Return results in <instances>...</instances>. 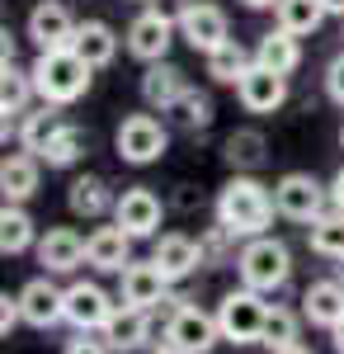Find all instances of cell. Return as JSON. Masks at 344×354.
I'll return each instance as SVG.
<instances>
[{
    "label": "cell",
    "instance_id": "cell-48",
    "mask_svg": "<svg viewBox=\"0 0 344 354\" xmlns=\"http://www.w3.org/2000/svg\"><path fill=\"white\" fill-rule=\"evenodd\" d=\"M340 147H344V128H340Z\"/></svg>",
    "mask_w": 344,
    "mask_h": 354
},
{
    "label": "cell",
    "instance_id": "cell-24",
    "mask_svg": "<svg viewBox=\"0 0 344 354\" xmlns=\"http://www.w3.org/2000/svg\"><path fill=\"white\" fill-rule=\"evenodd\" d=\"M43 185V161L33 151H10L5 165H0V194L5 203H28Z\"/></svg>",
    "mask_w": 344,
    "mask_h": 354
},
{
    "label": "cell",
    "instance_id": "cell-9",
    "mask_svg": "<svg viewBox=\"0 0 344 354\" xmlns=\"http://www.w3.org/2000/svg\"><path fill=\"white\" fill-rule=\"evenodd\" d=\"M175 24H180V38H184L193 53H217L227 38H231V19H227V10L222 5H212V0H184L180 5V15H175Z\"/></svg>",
    "mask_w": 344,
    "mask_h": 354
},
{
    "label": "cell",
    "instance_id": "cell-14",
    "mask_svg": "<svg viewBox=\"0 0 344 354\" xmlns=\"http://www.w3.org/2000/svg\"><path fill=\"white\" fill-rule=\"evenodd\" d=\"M19 312H24V326L33 330H52L66 322V288H57L52 274H38L19 288Z\"/></svg>",
    "mask_w": 344,
    "mask_h": 354
},
{
    "label": "cell",
    "instance_id": "cell-5",
    "mask_svg": "<svg viewBox=\"0 0 344 354\" xmlns=\"http://www.w3.org/2000/svg\"><path fill=\"white\" fill-rule=\"evenodd\" d=\"M274 203H278V218L312 227L321 213H330V185H321L312 170H288L274 185Z\"/></svg>",
    "mask_w": 344,
    "mask_h": 354
},
{
    "label": "cell",
    "instance_id": "cell-31",
    "mask_svg": "<svg viewBox=\"0 0 344 354\" xmlns=\"http://www.w3.org/2000/svg\"><path fill=\"white\" fill-rule=\"evenodd\" d=\"M203 66H208V76H212L217 85H240V76L255 66V53H250L245 43H236V38H227L217 53L203 57Z\"/></svg>",
    "mask_w": 344,
    "mask_h": 354
},
{
    "label": "cell",
    "instance_id": "cell-42",
    "mask_svg": "<svg viewBox=\"0 0 344 354\" xmlns=\"http://www.w3.org/2000/svg\"><path fill=\"white\" fill-rule=\"evenodd\" d=\"M330 345H335V354H344V322L330 330Z\"/></svg>",
    "mask_w": 344,
    "mask_h": 354
},
{
    "label": "cell",
    "instance_id": "cell-25",
    "mask_svg": "<svg viewBox=\"0 0 344 354\" xmlns=\"http://www.w3.org/2000/svg\"><path fill=\"white\" fill-rule=\"evenodd\" d=\"M61 123H66V113L57 109V104H33V109L19 118V128H15V142H19V151H33L38 161H43V151H48V142L61 133Z\"/></svg>",
    "mask_w": 344,
    "mask_h": 354
},
{
    "label": "cell",
    "instance_id": "cell-2",
    "mask_svg": "<svg viewBox=\"0 0 344 354\" xmlns=\"http://www.w3.org/2000/svg\"><path fill=\"white\" fill-rule=\"evenodd\" d=\"M28 71H33L38 100H43V104H57V109L85 100L90 85H95V66H90L85 57H76L71 48H61V53H38Z\"/></svg>",
    "mask_w": 344,
    "mask_h": 354
},
{
    "label": "cell",
    "instance_id": "cell-27",
    "mask_svg": "<svg viewBox=\"0 0 344 354\" xmlns=\"http://www.w3.org/2000/svg\"><path fill=\"white\" fill-rule=\"evenodd\" d=\"M118 43H123V38L113 33V24H104V19H80L71 53L85 57L95 71H104V66H113V57H118Z\"/></svg>",
    "mask_w": 344,
    "mask_h": 354
},
{
    "label": "cell",
    "instance_id": "cell-18",
    "mask_svg": "<svg viewBox=\"0 0 344 354\" xmlns=\"http://www.w3.org/2000/svg\"><path fill=\"white\" fill-rule=\"evenodd\" d=\"M151 312H142V307H123L118 302V312L104 322V330H99V340H104L113 354H137L151 345Z\"/></svg>",
    "mask_w": 344,
    "mask_h": 354
},
{
    "label": "cell",
    "instance_id": "cell-37",
    "mask_svg": "<svg viewBox=\"0 0 344 354\" xmlns=\"http://www.w3.org/2000/svg\"><path fill=\"white\" fill-rule=\"evenodd\" d=\"M325 95L344 109V53H335V57H330V66H325Z\"/></svg>",
    "mask_w": 344,
    "mask_h": 354
},
{
    "label": "cell",
    "instance_id": "cell-36",
    "mask_svg": "<svg viewBox=\"0 0 344 354\" xmlns=\"http://www.w3.org/2000/svg\"><path fill=\"white\" fill-rule=\"evenodd\" d=\"M198 245H203V270H222V265H236V236L217 222V227H208L203 236H198Z\"/></svg>",
    "mask_w": 344,
    "mask_h": 354
},
{
    "label": "cell",
    "instance_id": "cell-43",
    "mask_svg": "<svg viewBox=\"0 0 344 354\" xmlns=\"http://www.w3.org/2000/svg\"><path fill=\"white\" fill-rule=\"evenodd\" d=\"M325 5V15H335V19H344V0H321Z\"/></svg>",
    "mask_w": 344,
    "mask_h": 354
},
{
    "label": "cell",
    "instance_id": "cell-1",
    "mask_svg": "<svg viewBox=\"0 0 344 354\" xmlns=\"http://www.w3.org/2000/svg\"><path fill=\"white\" fill-rule=\"evenodd\" d=\"M212 218L222 222L236 241H255V236H269V227L278 218V203H274V189L255 175H231L217 198H212Z\"/></svg>",
    "mask_w": 344,
    "mask_h": 354
},
{
    "label": "cell",
    "instance_id": "cell-19",
    "mask_svg": "<svg viewBox=\"0 0 344 354\" xmlns=\"http://www.w3.org/2000/svg\"><path fill=\"white\" fill-rule=\"evenodd\" d=\"M184 95H189V76L175 62H151L142 71V104L151 113H170Z\"/></svg>",
    "mask_w": 344,
    "mask_h": 354
},
{
    "label": "cell",
    "instance_id": "cell-34",
    "mask_svg": "<svg viewBox=\"0 0 344 354\" xmlns=\"http://www.w3.org/2000/svg\"><path fill=\"white\" fill-rule=\"evenodd\" d=\"M212 118H217V104H212V95H208V90H193V85H189L184 100L170 109V123H175L180 133H208Z\"/></svg>",
    "mask_w": 344,
    "mask_h": 354
},
{
    "label": "cell",
    "instance_id": "cell-30",
    "mask_svg": "<svg viewBox=\"0 0 344 354\" xmlns=\"http://www.w3.org/2000/svg\"><path fill=\"white\" fill-rule=\"evenodd\" d=\"M302 312H292V307H283V302H274L265 317V335H260V345H265L269 354H283V350H297L302 345Z\"/></svg>",
    "mask_w": 344,
    "mask_h": 354
},
{
    "label": "cell",
    "instance_id": "cell-17",
    "mask_svg": "<svg viewBox=\"0 0 344 354\" xmlns=\"http://www.w3.org/2000/svg\"><path fill=\"white\" fill-rule=\"evenodd\" d=\"M85 265L99 270V274H123L133 265V236H128L118 222L95 227V232L85 236Z\"/></svg>",
    "mask_w": 344,
    "mask_h": 354
},
{
    "label": "cell",
    "instance_id": "cell-41",
    "mask_svg": "<svg viewBox=\"0 0 344 354\" xmlns=\"http://www.w3.org/2000/svg\"><path fill=\"white\" fill-rule=\"evenodd\" d=\"M330 208H340V213H344V165L335 170V180H330Z\"/></svg>",
    "mask_w": 344,
    "mask_h": 354
},
{
    "label": "cell",
    "instance_id": "cell-3",
    "mask_svg": "<svg viewBox=\"0 0 344 354\" xmlns=\"http://www.w3.org/2000/svg\"><path fill=\"white\" fill-rule=\"evenodd\" d=\"M236 274L245 288L255 293H283L292 279V250L288 241L278 236H255V241H240V255H236Z\"/></svg>",
    "mask_w": 344,
    "mask_h": 354
},
{
    "label": "cell",
    "instance_id": "cell-44",
    "mask_svg": "<svg viewBox=\"0 0 344 354\" xmlns=\"http://www.w3.org/2000/svg\"><path fill=\"white\" fill-rule=\"evenodd\" d=\"M240 5H245V10H274L278 0H240Z\"/></svg>",
    "mask_w": 344,
    "mask_h": 354
},
{
    "label": "cell",
    "instance_id": "cell-40",
    "mask_svg": "<svg viewBox=\"0 0 344 354\" xmlns=\"http://www.w3.org/2000/svg\"><path fill=\"white\" fill-rule=\"evenodd\" d=\"M15 53H19V43H15V33L5 28V33H0V66H10V62H15Z\"/></svg>",
    "mask_w": 344,
    "mask_h": 354
},
{
    "label": "cell",
    "instance_id": "cell-20",
    "mask_svg": "<svg viewBox=\"0 0 344 354\" xmlns=\"http://www.w3.org/2000/svg\"><path fill=\"white\" fill-rule=\"evenodd\" d=\"M151 260L165 270L170 283H180V279L203 270V245L193 241V236H184V232H165V236H156V245H151Z\"/></svg>",
    "mask_w": 344,
    "mask_h": 354
},
{
    "label": "cell",
    "instance_id": "cell-47",
    "mask_svg": "<svg viewBox=\"0 0 344 354\" xmlns=\"http://www.w3.org/2000/svg\"><path fill=\"white\" fill-rule=\"evenodd\" d=\"M283 354H312V350H307V345H297V350H283Z\"/></svg>",
    "mask_w": 344,
    "mask_h": 354
},
{
    "label": "cell",
    "instance_id": "cell-28",
    "mask_svg": "<svg viewBox=\"0 0 344 354\" xmlns=\"http://www.w3.org/2000/svg\"><path fill=\"white\" fill-rule=\"evenodd\" d=\"M255 62L269 66V71H278V76H292L302 66V38L288 33V28H269L265 38L255 43Z\"/></svg>",
    "mask_w": 344,
    "mask_h": 354
},
{
    "label": "cell",
    "instance_id": "cell-6",
    "mask_svg": "<svg viewBox=\"0 0 344 354\" xmlns=\"http://www.w3.org/2000/svg\"><path fill=\"white\" fill-rule=\"evenodd\" d=\"M180 43V24H175V15H165L156 5H146L142 15H133V24L123 33V48L142 62V66H151V62H170V48Z\"/></svg>",
    "mask_w": 344,
    "mask_h": 354
},
{
    "label": "cell",
    "instance_id": "cell-26",
    "mask_svg": "<svg viewBox=\"0 0 344 354\" xmlns=\"http://www.w3.org/2000/svg\"><path fill=\"white\" fill-rule=\"evenodd\" d=\"M222 161L231 165L236 175H255L269 165V137L260 128H231L222 142Z\"/></svg>",
    "mask_w": 344,
    "mask_h": 354
},
{
    "label": "cell",
    "instance_id": "cell-33",
    "mask_svg": "<svg viewBox=\"0 0 344 354\" xmlns=\"http://www.w3.org/2000/svg\"><path fill=\"white\" fill-rule=\"evenodd\" d=\"M307 245L316 250L321 260L340 265V260H344V213H340V208L321 213V218L312 222V227H307Z\"/></svg>",
    "mask_w": 344,
    "mask_h": 354
},
{
    "label": "cell",
    "instance_id": "cell-46",
    "mask_svg": "<svg viewBox=\"0 0 344 354\" xmlns=\"http://www.w3.org/2000/svg\"><path fill=\"white\" fill-rule=\"evenodd\" d=\"M335 279H340V283H344V260H340V265H335Z\"/></svg>",
    "mask_w": 344,
    "mask_h": 354
},
{
    "label": "cell",
    "instance_id": "cell-32",
    "mask_svg": "<svg viewBox=\"0 0 344 354\" xmlns=\"http://www.w3.org/2000/svg\"><path fill=\"white\" fill-rule=\"evenodd\" d=\"M325 19H330V15H325L321 0H278V5H274V28H288L297 38H312Z\"/></svg>",
    "mask_w": 344,
    "mask_h": 354
},
{
    "label": "cell",
    "instance_id": "cell-35",
    "mask_svg": "<svg viewBox=\"0 0 344 354\" xmlns=\"http://www.w3.org/2000/svg\"><path fill=\"white\" fill-rule=\"evenodd\" d=\"M85 151H90V137H85V128H76V123H61V133L48 142L43 161H48V170H71V165L85 161Z\"/></svg>",
    "mask_w": 344,
    "mask_h": 354
},
{
    "label": "cell",
    "instance_id": "cell-13",
    "mask_svg": "<svg viewBox=\"0 0 344 354\" xmlns=\"http://www.w3.org/2000/svg\"><path fill=\"white\" fill-rule=\"evenodd\" d=\"M175 298L170 293V279L160 270L156 260H133L128 270L118 274V302L123 307H142V312H156L165 302Z\"/></svg>",
    "mask_w": 344,
    "mask_h": 354
},
{
    "label": "cell",
    "instance_id": "cell-39",
    "mask_svg": "<svg viewBox=\"0 0 344 354\" xmlns=\"http://www.w3.org/2000/svg\"><path fill=\"white\" fill-rule=\"evenodd\" d=\"M61 354H113V350H108L99 335H95V340H90V335H76V340H66V350H61Z\"/></svg>",
    "mask_w": 344,
    "mask_h": 354
},
{
    "label": "cell",
    "instance_id": "cell-7",
    "mask_svg": "<svg viewBox=\"0 0 344 354\" xmlns=\"http://www.w3.org/2000/svg\"><path fill=\"white\" fill-rule=\"evenodd\" d=\"M113 147H118V161L128 165H156L165 151H170V128L160 123L156 113H128L113 133Z\"/></svg>",
    "mask_w": 344,
    "mask_h": 354
},
{
    "label": "cell",
    "instance_id": "cell-10",
    "mask_svg": "<svg viewBox=\"0 0 344 354\" xmlns=\"http://www.w3.org/2000/svg\"><path fill=\"white\" fill-rule=\"evenodd\" d=\"M113 312H118V298L104 283H95V279L66 283V326H76V335H99Z\"/></svg>",
    "mask_w": 344,
    "mask_h": 354
},
{
    "label": "cell",
    "instance_id": "cell-11",
    "mask_svg": "<svg viewBox=\"0 0 344 354\" xmlns=\"http://www.w3.org/2000/svg\"><path fill=\"white\" fill-rule=\"evenodd\" d=\"M113 222H118L133 241H156V236H160V222H165V203H160L156 189L133 185V189L118 194V203H113Z\"/></svg>",
    "mask_w": 344,
    "mask_h": 354
},
{
    "label": "cell",
    "instance_id": "cell-16",
    "mask_svg": "<svg viewBox=\"0 0 344 354\" xmlns=\"http://www.w3.org/2000/svg\"><path fill=\"white\" fill-rule=\"evenodd\" d=\"M236 100L245 113H278L288 104V76H278V71H269V66H250L236 85Z\"/></svg>",
    "mask_w": 344,
    "mask_h": 354
},
{
    "label": "cell",
    "instance_id": "cell-23",
    "mask_svg": "<svg viewBox=\"0 0 344 354\" xmlns=\"http://www.w3.org/2000/svg\"><path fill=\"white\" fill-rule=\"evenodd\" d=\"M302 317L321 330H335L344 322V283L340 279H316L302 288Z\"/></svg>",
    "mask_w": 344,
    "mask_h": 354
},
{
    "label": "cell",
    "instance_id": "cell-22",
    "mask_svg": "<svg viewBox=\"0 0 344 354\" xmlns=\"http://www.w3.org/2000/svg\"><path fill=\"white\" fill-rule=\"evenodd\" d=\"M33 100H38V90H33V71L24 66H0V118H5V137L10 128H19V118L33 109Z\"/></svg>",
    "mask_w": 344,
    "mask_h": 354
},
{
    "label": "cell",
    "instance_id": "cell-29",
    "mask_svg": "<svg viewBox=\"0 0 344 354\" xmlns=\"http://www.w3.org/2000/svg\"><path fill=\"white\" fill-rule=\"evenodd\" d=\"M38 245V222L24 203H5L0 208V250L5 255H24Z\"/></svg>",
    "mask_w": 344,
    "mask_h": 354
},
{
    "label": "cell",
    "instance_id": "cell-8",
    "mask_svg": "<svg viewBox=\"0 0 344 354\" xmlns=\"http://www.w3.org/2000/svg\"><path fill=\"white\" fill-rule=\"evenodd\" d=\"M160 340H165L170 350H180V354H212V345L222 340L217 312H203L198 302H180V307L170 312L165 330H160Z\"/></svg>",
    "mask_w": 344,
    "mask_h": 354
},
{
    "label": "cell",
    "instance_id": "cell-15",
    "mask_svg": "<svg viewBox=\"0 0 344 354\" xmlns=\"http://www.w3.org/2000/svg\"><path fill=\"white\" fill-rule=\"evenodd\" d=\"M33 255H38V265L43 274H76L85 265V236H80L76 227H48L38 245H33Z\"/></svg>",
    "mask_w": 344,
    "mask_h": 354
},
{
    "label": "cell",
    "instance_id": "cell-21",
    "mask_svg": "<svg viewBox=\"0 0 344 354\" xmlns=\"http://www.w3.org/2000/svg\"><path fill=\"white\" fill-rule=\"evenodd\" d=\"M113 203H118V194H113V185H108L104 175H76V180L66 185V208L85 222L108 218Z\"/></svg>",
    "mask_w": 344,
    "mask_h": 354
},
{
    "label": "cell",
    "instance_id": "cell-4",
    "mask_svg": "<svg viewBox=\"0 0 344 354\" xmlns=\"http://www.w3.org/2000/svg\"><path fill=\"white\" fill-rule=\"evenodd\" d=\"M265 317H269L265 293H255L245 283L231 288V293H222V302H217V330H222L227 345H260Z\"/></svg>",
    "mask_w": 344,
    "mask_h": 354
},
{
    "label": "cell",
    "instance_id": "cell-12",
    "mask_svg": "<svg viewBox=\"0 0 344 354\" xmlns=\"http://www.w3.org/2000/svg\"><path fill=\"white\" fill-rule=\"evenodd\" d=\"M76 28H80V19L66 10V0H38V5L28 10L24 33L33 38L38 53H61V48L76 43Z\"/></svg>",
    "mask_w": 344,
    "mask_h": 354
},
{
    "label": "cell",
    "instance_id": "cell-38",
    "mask_svg": "<svg viewBox=\"0 0 344 354\" xmlns=\"http://www.w3.org/2000/svg\"><path fill=\"white\" fill-rule=\"evenodd\" d=\"M19 322H24V312H19V293H15V298H10V293H0V335L10 340Z\"/></svg>",
    "mask_w": 344,
    "mask_h": 354
},
{
    "label": "cell",
    "instance_id": "cell-45",
    "mask_svg": "<svg viewBox=\"0 0 344 354\" xmlns=\"http://www.w3.org/2000/svg\"><path fill=\"white\" fill-rule=\"evenodd\" d=\"M151 354H180V350H170V345H165V340H160V345H156V350H151Z\"/></svg>",
    "mask_w": 344,
    "mask_h": 354
}]
</instances>
